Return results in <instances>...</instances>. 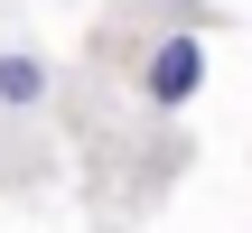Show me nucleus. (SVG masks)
<instances>
[{"label":"nucleus","mask_w":252,"mask_h":233,"mask_svg":"<svg viewBox=\"0 0 252 233\" xmlns=\"http://www.w3.org/2000/svg\"><path fill=\"white\" fill-rule=\"evenodd\" d=\"M196 84H206V37H196V28L150 37V56H140V103H150V112H187Z\"/></svg>","instance_id":"nucleus-1"},{"label":"nucleus","mask_w":252,"mask_h":233,"mask_svg":"<svg viewBox=\"0 0 252 233\" xmlns=\"http://www.w3.org/2000/svg\"><path fill=\"white\" fill-rule=\"evenodd\" d=\"M47 93H56V65H47L37 47H0V121L47 112Z\"/></svg>","instance_id":"nucleus-2"}]
</instances>
